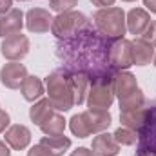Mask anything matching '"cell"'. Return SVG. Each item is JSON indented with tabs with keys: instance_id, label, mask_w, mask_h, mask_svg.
<instances>
[{
	"instance_id": "cell-1",
	"label": "cell",
	"mask_w": 156,
	"mask_h": 156,
	"mask_svg": "<svg viewBox=\"0 0 156 156\" xmlns=\"http://www.w3.org/2000/svg\"><path fill=\"white\" fill-rule=\"evenodd\" d=\"M109 47L111 40L100 35L93 24H89L76 35L58 40L56 56L62 62V69L82 73L91 82H96L115 75L109 62Z\"/></svg>"
},
{
	"instance_id": "cell-2",
	"label": "cell",
	"mask_w": 156,
	"mask_h": 156,
	"mask_svg": "<svg viewBox=\"0 0 156 156\" xmlns=\"http://www.w3.org/2000/svg\"><path fill=\"white\" fill-rule=\"evenodd\" d=\"M45 93L56 111H69L75 105V87L71 73L56 69L45 78Z\"/></svg>"
},
{
	"instance_id": "cell-3",
	"label": "cell",
	"mask_w": 156,
	"mask_h": 156,
	"mask_svg": "<svg viewBox=\"0 0 156 156\" xmlns=\"http://www.w3.org/2000/svg\"><path fill=\"white\" fill-rule=\"evenodd\" d=\"M93 24L94 29L104 35L105 38L115 40V38H123L127 24H125V13L122 7H102L93 15Z\"/></svg>"
},
{
	"instance_id": "cell-4",
	"label": "cell",
	"mask_w": 156,
	"mask_h": 156,
	"mask_svg": "<svg viewBox=\"0 0 156 156\" xmlns=\"http://www.w3.org/2000/svg\"><path fill=\"white\" fill-rule=\"evenodd\" d=\"M111 125V113L109 111H85L69 120V129L78 138H87L91 134L104 133Z\"/></svg>"
},
{
	"instance_id": "cell-5",
	"label": "cell",
	"mask_w": 156,
	"mask_h": 156,
	"mask_svg": "<svg viewBox=\"0 0 156 156\" xmlns=\"http://www.w3.org/2000/svg\"><path fill=\"white\" fill-rule=\"evenodd\" d=\"M89 24H91V20L83 13H80V11H66V13H58L56 16H53L51 33L58 40H64L76 35L78 31H82Z\"/></svg>"
},
{
	"instance_id": "cell-6",
	"label": "cell",
	"mask_w": 156,
	"mask_h": 156,
	"mask_svg": "<svg viewBox=\"0 0 156 156\" xmlns=\"http://www.w3.org/2000/svg\"><path fill=\"white\" fill-rule=\"evenodd\" d=\"M85 102H87L89 111H109V107L115 102L113 76L91 82V87H89Z\"/></svg>"
},
{
	"instance_id": "cell-7",
	"label": "cell",
	"mask_w": 156,
	"mask_h": 156,
	"mask_svg": "<svg viewBox=\"0 0 156 156\" xmlns=\"http://www.w3.org/2000/svg\"><path fill=\"white\" fill-rule=\"evenodd\" d=\"M138 153L156 156V102L147 105L145 118L138 129Z\"/></svg>"
},
{
	"instance_id": "cell-8",
	"label": "cell",
	"mask_w": 156,
	"mask_h": 156,
	"mask_svg": "<svg viewBox=\"0 0 156 156\" xmlns=\"http://www.w3.org/2000/svg\"><path fill=\"white\" fill-rule=\"evenodd\" d=\"M109 62L115 71H127L133 66L131 56V40L127 38H115L111 40L109 47Z\"/></svg>"
},
{
	"instance_id": "cell-9",
	"label": "cell",
	"mask_w": 156,
	"mask_h": 156,
	"mask_svg": "<svg viewBox=\"0 0 156 156\" xmlns=\"http://www.w3.org/2000/svg\"><path fill=\"white\" fill-rule=\"evenodd\" d=\"M0 53L9 62H20L29 53V38L26 35H22V33L7 37V38L2 40Z\"/></svg>"
},
{
	"instance_id": "cell-10",
	"label": "cell",
	"mask_w": 156,
	"mask_h": 156,
	"mask_svg": "<svg viewBox=\"0 0 156 156\" xmlns=\"http://www.w3.org/2000/svg\"><path fill=\"white\" fill-rule=\"evenodd\" d=\"M27 76V69L20 62H9L0 69V83L7 89H20Z\"/></svg>"
},
{
	"instance_id": "cell-11",
	"label": "cell",
	"mask_w": 156,
	"mask_h": 156,
	"mask_svg": "<svg viewBox=\"0 0 156 156\" xmlns=\"http://www.w3.org/2000/svg\"><path fill=\"white\" fill-rule=\"evenodd\" d=\"M24 27V13L18 7H13L5 15H0V38L18 35Z\"/></svg>"
},
{
	"instance_id": "cell-12",
	"label": "cell",
	"mask_w": 156,
	"mask_h": 156,
	"mask_svg": "<svg viewBox=\"0 0 156 156\" xmlns=\"http://www.w3.org/2000/svg\"><path fill=\"white\" fill-rule=\"evenodd\" d=\"M53 16L47 9L42 7H33L26 13V27L31 33H47L51 29Z\"/></svg>"
},
{
	"instance_id": "cell-13",
	"label": "cell",
	"mask_w": 156,
	"mask_h": 156,
	"mask_svg": "<svg viewBox=\"0 0 156 156\" xmlns=\"http://www.w3.org/2000/svg\"><path fill=\"white\" fill-rule=\"evenodd\" d=\"M113 89H115V96H118V102L125 100L127 96H131L138 89L136 76L133 73H129V71H115V75H113Z\"/></svg>"
},
{
	"instance_id": "cell-14",
	"label": "cell",
	"mask_w": 156,
	"mask_h": 156,
	"mask_svg": "<svg viewBox=\"0 0 156 156\" xmlns=\"http://www.w3.org/2000/svg\"><path fill=\"white\" fill-rule=\"evenodd\" d=\"M4 138H5V144L13 151H24L29 145V142H31V131L26 125L15 123V125H11L5 131V136Z\"/></svg>"
},
{
	"instance_id": "cell-15",
	"label": "cell",
	"mask_w": 156,
	"mask_h": 156,
	"mask_svg": "<svg viewBox=\"0 0 156 156\" xmlns=\"http://www.w3.org/2000/svg\"><path fill=\"white\" fill-rule=\"evenodd\" d=\"M91 151L94 156H116L120 153V145L115 142L113 134L109 133H98L93 138Z\"/></svg>"
},
{
	"instance_id": "cell-16",
	"label": "cell",
	"mask_w": 156,
	"mask_h": 156,
	"mask_svg": "<svg viewBox=\"0 0 156 156\" xmlns=\"http://www.w3.org/2000/svg\"><path fill=\"white\" fill-rule=\"evenodd\" d=\"M125 24H127V31L131 35H142L147 29V26L151 24V16H149V13L145 9L134 7V9H131L127 13Z\"/></svg>"
},
{
	"instance_id": "cell-17",
	"label": "cell",
	"mask_w": 156,
	"mask_h": 156,
	"mask_svg": "<svg viewBox=\"0 0 156 156\" xmlns=\"http://www.w3.org/2000/svg\"><path fill=\"white\" fill-rule=\"evenodd\" d=\"M131 56H133V66H147L154 60V47L145 44L144 40H133L131 42Z\"/></svg>"
},
{
	"instance_id": "cell-18",
	"label": "cell",
	"mask_w": 156,
	"mask_h": 156,
	"mask_svg": "<svg viewBox=\"0 0 156 156\" xmlns=\"http://www.w3.org/2000/svg\"><path fill=\"white\" fill-rule=\"evenodd\" d=\"M20 91H22L24 100H27V102H38L44 96V93H45L44 83H42V80L38 76H27L24 80Z\"/></svg>"
},
{
	"instance_id": "cell-19",
	"label": "cell",
	"mask_w": 156,
	"mask_h": 156,
	"mask_svg": "<svg viewBox=\"0 0 156 156\" xmlns=\"http://www.w3.org/2000/svg\"><path fill=\"white\" fill-rule=\"evenodd\" d=\"M145 111H147V104L144 107H136V109H127V111H120V122L123 127L127 129H133L138 133V129L142 127L144 123V118H145Z\"/></svg>"
},
{
	"instance_id": "cell-20",
	"label": "cell",
	"mask_w": 156,
	"mask_h": 156,
	"mask_svg": "<svg viewBox=\"0 0 156 156\" xmlns=\"http://www.w3.org/2000/svg\"><path fill=\"white\" fill-rule=\"evenodd\" d=\"M45 136H62L66 131V118L60 115V111H55L47 120H44L38 125Z\"/></svg>"
},
{
	"instance_id": "cell-21",
	"label": "cell",
	"mask_w": 156,
	"mask_h": 156,
	"mask_svg": "<svg viewBox=\"0 0 156 156\" xmlns=\"http://www.w3.org/2000/svg\"><path fill=\"white\" fill-rule=\"evenodd\" d=\"M55 111H56V109L53 107V104L49 102V98H40L38 102H35L33 107L29 109V118H31L33 123L40 125L44 120H47Z\"/></svg>"
},
{
	"instance_id": "cell-22",
	"label": "cell",
	"mask_w": 156,
	"mask_h": 156,
	"mask_svg": "<svg viewBox=\"0 0 156 156\" xmlns=\"http://www.w3.org/2000/svg\"><path fill=\"white\" fill-rule=\"evenodd\" d=\"M73 78V87H75V105H82L85 100H87V93H89V87H91V80L82 75V73H71Z\"/></svg>"
},
{
	"instance_id": "cell-23",
	"label": "cell",
	"mask_w": 156,
	"mask_h": 156,
	"mask_svg": "<svg viewBox=\"0 0 156 156\" xmlns=\"http://www.w3.org/2000/svg\"><path fill=\"white\" fill-rule=\"evenodd\" d=\"M40 144H44L53 156H62L69 147H71V140L66 138L64 134H62V136H44V138L40 140Z\"/></svg>"
},
{
	"instance_id": "cell-24",
	"label": "cell",
	"mask_w": 156,
	"mask_h": 156,
	"mask_svg": "<svg viewBox=\"0 0 156 156\" xmlns=\"http://www.w3.org/2000/svg\"><path fill=\"white\" fill-rule=\"evenodd\" d=\"M113 138H115V142L118 145H134L138 142V133L122 125V127H118L116 131L113 133Z\"/></svg>"
},
{
	"instance_id": "cell-25",
	"label": "cell",
	"mask_w": 156,
	"mask_h": 156,
	"mask_svg": "<svg viewBox=\"0 0 156 156\" xmlns=\"http://www.w3.org/2000/svg\"><path fill=\"white\" fill-rule=\"evenodd\" d=\"M145 105V96L142 93V89L138 87L136 93H133L131 96H127L125 100H120V111H127V109H136V107H144Z\"/></svg>"
},
{
	"instance_id": "cell-26",
	"label": "cell",
	"mask_w": 156,
	"mask_h": 156,
	"mask_svg": "<svg viewBox=\"0 0 156 156\" xmlns=\"http://www.w3.org/2000/svg\"><path fill=\"white\" fill-rule=\"evenodd\" d=\"M76 4L78 0H49V9L56 13H66V11H73Z\"/></svg>"
},
{
	"instance_id": "cell-27",
	"label": "cell",
	"mask_w": 156,
	"mask_h": 156,
	"mask_svg": "<svg viewBox=\"0 0 156 156\" xmlns=\"http://www.w3.org/2000/svg\"><path fill=\"white\" fill-rule=\"evenodd\" d=\"M140 40H144L145 44L156 47V20H151V24L147 26V29L140 35Z\"/></svg>"
},
{
	"instance_id": "cell-28",
	"label": "cell",
	"mask_w": 156,
	"mask_h": 156,
	"mask_svg": "<svg viewBox=\"0 0 156 156\" xmlns=\"http://www.w3.org/2000/svg\"><path fill=\"white\" fill-rule=\"evenodd\" d=\"M27 156H53L49 153V149L44 145V144H37V145H33L29 151H27Z\"/></svg>"
},
{
	"instance_id": "cell-29",
	"label": "cell",
	"mask_w": 156,
	"mask_h": 156,
	"mask_svg": "<svg viewBox=\"0 0 156 156\" xmlns=\"http://www.w3.org/2000/svg\"><path fill=\"white\" fill-rule=\"evenodd\" d=\"M9 122H11V118H9V113L0 109V133H5V127L9 125Z\"/></svg>"
},
{
	"instance_id": "cell-30",
	"label": "cell",
	"mask_w": 156,
	"mask_h": 156,
	"mask_svg": "<svg viewBox=\"0 0 156 156\" xmlns=\"http://www.w3.org/2000/svg\"><path fill=\"white\" fill-rule=\"evenodd\" d=\"M69 156H94V154H93V151L87 149V147H78L76 151H73Z\"/></svg>"
},
{
	"instance_id": "cell-31",
	"label": "cell",
	"mask_w": 156,
	"mask_h": 156,
	"mask_svg": "<svg viewBox=\"0 0 156 156\" xmlns=\"http://www.w3.org/2000/svg\"><path fill=\"white\" fill-rule=\"evenodd\" d=\"M13 0H0V15H5L7 11H11L13 7Z\"/></svg>"
},
{
	"instance_id": "cell-32",
	"label": "cell",
	"mask_w": 156,
	"mask_h": 156,
	"mask_svg": "<svg viewBox=\"0 0 156 156\" xmlns=\"http://www.w3.org/2000/svg\"><path fill=\"white\" fill-rule=\"evenodd\" d=\"M94 5H98V7H111L113 4H115V0H91Z\"/></svg>"
},
{
	"instance_id": "cell-33",
	"label": "cell",
	"mask_w": 156,
	"mask_h": 156,
	"mask_svg": "<svg viewBox=\"0 0 156 156\" xmlns=\"http://www.w3.org/2000/svg\"><path fill=\"white\" fill-rule=\"evenodd\" d=\"M0 156H11L9 145H7L5 142H0Z\"/></svg>"
},
{
	"instance_id": "cell-34",
	"label": "cell",
	"mask_w": 156,
	"mask_h": 156,
	"mask_svg": "<svg viewBox=\"0 0 156 156\" xmlns=\"http://www.w3.org/2000/svg\"><path fill=\"white\" fill-rule=\"evenodd\" d=\"M144 5H145L151 13L156 15V0H144Z\"/></svg>"
},
{
	"instance_id": "cell-35",
	"label": "cell",
	"mask_w": 156,
	"mask_h": 156,
	"mask_svg": "<svg viewBox=\"0 0 156 156\" xmlns=\"http://www.w3.org/2000/svg\"><path fill=\"white\" fill-rule=\"evenodd\" d=\"M134 156H151V154H145V153H138V151H136V154Z\"/></svg>"
},
{
	"instance_id": "cell-36",
	"label": "cell",
	"mask_w": 156,
	"mask_h": 156,
	"mask_svg": "<svg viewBox=\"0 0 156 156\" xmlns=\"http://www.w3.org/2000/svg\"><path fill=\"white\" fill-rule=\"evenodd\" d=\"M123 2H136V0H123Z\"/></svg>"
},
{
	"instance_id": "cell-37",
	"label": "cell",
	"mask_w": 156,
	"mask_h": 156,
	"mask_svg": "<svg viewBox=\"0 0 156 156\" xmlns=\"http://www.w3.org/2000/svg\"><path fill=\"white\" fill-rule=\"evenodd\" d=\"M154 67H156V55H154Z\"/></svg>"
},
{
	"instance_id": "cell-38",
	"label": "cell",
	"mask_w": 156,
	"mask_h": 156,
	"mask_svg": "<svg viewBox=\"0 0 156 156\" xmlns=\"http://www.w3.org/2000/svg\"><path fill=\"white\" fill-rule=\"evenodd\" d=\"M18 2H26V0H18Z\"/></svg>"
}]
</instances>
